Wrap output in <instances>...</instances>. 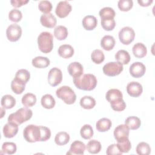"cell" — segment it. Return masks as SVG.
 <instances>
[{
    "mask_svg": "<svg viewBox=\"0 0 155 155\" xmlns=\"http://www.w3.org/2000/svg\"><path fill=\"white\" fill-rule=\"evenodd\" d=\"M74 85L79 89L85 91L93 90L97 85V79L92 74H84L76 78H73Z\"/></svg>",
    "mask_w": 155,
    "mask_h": 155,
    "instance_id": "obj_1",
    "label": "cell"
},
{
    "mask_svg": "<svg viewBox=\"0 0 155 155\" xmlns=\"http://www.w3.org/2000/svg\"><path fill=\"white\" fill-rule=\"evenodd\" d=\"M33 114L31 110L26 108H21L15 113L8 116V122L13 123L18 125L30 119Z\"/></svg>",
    "mask_w": 155,
    "mask_h": 155,
    "instance_id": "obj_2",
    "label": "cell"
},
{
    "mask_svg": "<svg viewBox=\"0 0 155 155\" xmlns=\"http://www.w3.org/2000/svg\"><path fill=\"white\" fill-rule=\"evenodd\" d=\"M38 44L41 51L44 53H50L53 48V37L47 31H43L38 37Z\"/></svg>",
    "mask_w": 155,
    "mask_h": 155,
    "instance_id": "obj_3",
    "label": "cell"
},
{
    "mask_svg": "<svg viewBox=\"0 0 155 155\" xmlns=\"http://www.w3.org/2000/svg\"><path fill=\"white\" fill-rule=\"evenodd\" d=\"M24 137L26 141L31 143L40 141L41 139V131L40 126L28 125L24 130Z\"/></svg>",
    "mask_w": 155,
    "mask_h": 155,
    "instance_id": "obj_4",
    "label": "cell"
},
{
    "mask_svg": "<svg viewBox=\"0 0 155 155\" xmlns=\"http://www.w3.org/2000/svg\"><path fill=\"white\" fill-rule=\"evenodd\" d=\"M56 94L58 97L68 105L74 104L76 99V95L74 91L70 87L66 85L62 86L57 89Z\"/></svg>",
    "mask_w": 155,
    "mask_h": 155,
    "instance_id": "obj_5",
    "label": "cell"
},
{
    "mask_svg": "<svg viewBox=\"0 0 155 155\" xmlns=\"http://www.w3.org/2000/svg\"><path fill=\"white\" fill-rule=\"evenodd\" d=\"M123 65L118 62H110L103 67L104 73L108 76H115L123 70Z\"/></svg>",
    "mask_w": 155,
    "mask_h": 155,
    "instance_id": "obj_6",
    "label": "cell"
},
{
    "mask_svg": "<svg viewBox=\"0 0 155 155\" xmlns=\"http://www.w3.org/2000/svg\"><path fill=\"white\" fill-rule=\"evenodd\" d=\"M135 33L134 30L130 27H124L119 32V38L122 44L129 45L134 39Z\"/></svg>",
    "mask_w": 155,
    "mask_h": 155,
    "instance_id": "obj_7",
    "label": "cell"
},
{
    "mask_svg": "<svg viewBox=\"0 0 155 155\" xmlns=\"http://www.w3.org/2000/svg\"><path fill=\"white\" fill-rule=\"evenodd\" d=\"M22 35L21 27L16 24L10 25L6 30L7 39L11 42H15L19 39Z\"/></svg>",
    "mask_w": 155,
    "mask_h": 155,
    "instance_id": "obj_8",
    "label": "cell"
},
{
    "mask_svg": "<svg viewBox=\"0 0 155 155\" xmlns=\"http://www.w3.org/2000/svg\"><path fill=\"white\" fill-rule=\"evenodd\" d=\"M62 80V73L61 70L56 67L51 68L48 74V82L52 87L59 85Z\"/></svg>",
    "mask_w": 155,
    "mask_h": 155,
    "instance_id": "obj_9",
    "label": "cell"
},
{
    "mask_svg": "<svg viewBox=\"0 0 155 155\" xmlns=\"http://www.w3.org/2000/svg\"><path fill=\"white\" fill-rule=\"evenodd\" d=\"M130 129L125 124L116 127L114 130V136L117 142H121L128 139Z\"/></svg>",
    "mask_w": 155,
    "mask_h": 155,
    "instance_id": "obj_10",
    "label": "cell"
},
{
    "mask_svg": "<svg viewBox=\"0 0 155 155\" xmlns=\"http://www.w3.org/2000/svg\"><path fill=\"white\" fill-rule=\"evenodd\" d=\"M71 11V6L67 1H60L56 7L55 13L56 15L61 18H63L68 16Z\"/></svg>",
    "mask_w": 155,
    "mask_h": 155,
    "instance_id": "obj_11",
    "label": "cell"
},
{
    "mask_svg": "<svg viewBox=\"0 0 155 155\" xmlns=\"http://www.w3.org/2000/svg\"><path fill=\"white\" fill-rule=\"evenodd\" d=\"M130 73L133 77L139 78L144 75L146 70L145 65L140 62H135L130 67Z\"/></svg>",
    "mask_w": 155,
    "mask_h": 155,
    "instance_id": "obj_12",
    "label": "cell"
},
{
    "mask_svg": "<svg viewBox=\"0 0 155 155\" xmlns=\"http://www.w3.org/2000/svg\"><path fill=\"white\" fill-rule=\"evenodd\" d=\"M143 88L142 85L137 82H131L127 85V91L131 97H139L142 93Z\"/></svg>",
    "mask_w": 155,
    "mask_h": 155,
    "instance_id": "obj_13",
    "label": "cell"
},
{
    "mask_svg": "<svg viewBox=\"0 0 155 155\" xmlns=\"http://www.w3.org/2000/svg\"><path fill=\"white\" fill-rule=\"evenodd\" d=\"M122 92L116 88H112L109 90L105 95L106 99L110 103V104H114L121 100H122Z\"/></svg>",
    "mask_w": 155,
    "mask_h": 155,
    "instance_id": "obj_14",
    "label": "cell"
},
{
    "mask_svg": "<svg viewBox=\"0 0 155 155\" xmlns=\"http://www.w3.org/2000/svg\"><path fill=\"white\" fill-rule=\"evenodd\" d=\"M40 21L41 24L47 28H53L57 22L56 17L51 13L42 15L40 18Z\"/></svg>",
    "mask_w": 155,
    "mask_h": 155,
    "instance_id": "obj_15",
    "label": "cell"
},
{
    "mask_svg": "<svg viewBox=\"0 0 155 155\" xmlns=\"http://www.w3.org/2000/svg\"><path fill=\"white\" fill-rule=\"evenodd\" d=\"M85 150V145L81 141L75 140L70 146L69 151L67 154H78L82 155L84 153Z\"/></svg>",
    "mask_w": 155,
    "mask_h": 155,
    "instance_id": "obj_16",
    "label": "cell"
},
{
    "mask_svg": "<svg viewBox=\"0 0 155 155\" xmlns=\"http://www.w3.org/2000/svg\"><path fill=\"white\" fill-rule=\"evenodd\" d=\"M68 72L73 78H76L83 74V67L78 62H73L70 64L67 68Z\"/></svg>",
    "mask_w": 155,
    "mask_h": 155,
    "instance_id": "obj_17",
    "label": "cell"
},
{
    "mask_svg": "<svg viewBox=\"0 0 155 155\" xmlns=\"http://www.w3.org/2000/svg\"><path fill=\"white\" fill-rule=\"evenodd\" d=\"M18 132V125L13 123L8 122L3 127V134L5 137L12 138Z\"/></svg>",
    "mask_w": 155,
    "mask_h": 155,
    "instance_id": "obj_18",
    "label": "cell"
},
{
    "mask_svg": "<svg viewBox=\"0 0 155 155\" xmlns=\"http://www.w3.org/2000/svg\"><path fill=\"white\" fill-rule=\"evenodd\" d=\"M97 24V20L96 18L93 15L85 16L82 19V25L87 30H92Z\"/></svg>",
    "mask_w": 155,
    "mask_h": 155,
    "instance_id": "obj_19",
    "label": "cell"
},
{
    "mask_svg": "<svg viewBox=\"0 0 155 155\" xmlns=\"http://www.w3.org/2000/svg\"><path fill=\"white\" fill-rule=\"evenodd\" d=\"M115 42V39L113 36L110 35H105L101 41V45L105 50L110 51L114 48Z\"/></svg>",
    "mask_w": 155,
    "mask_h": 155,
    "instance_id": "obj_20",
    "label": "cell"
},
{
    "mask_svg": "<svg viewBox=\"0 0 155 155\" xmlns=\"http://www.w3.org/2000/svg\"><path fill=\"white\" fill-rule=\"evenodd\" d=\"M58 54L62 58L68 59L73 56L74 54V49L70 45L63 44L59 47Z\"/></svg>",
    "mask_w": 155,
    "mask_h": 155,
    "instance_id": "obj_21",
    "label": "cell"
},
{
    "mask_svg": "<svg viewBox=\"0 0 155 155\" xmlns=\"http://www.w3.org/2000/svg\"><path fill=\"white\" fill-rule=\"evenodd\" d=\"M133 53L135 57L137 58H142L145 57L147 53V49L145 45L140 42L136 43L133 47Z\"/></svg>",
    "mask_w": 155,
    "mask_h": 155,
    "instance_id": "obj_22",
    "label": "cell"
},
{
    "mask_svg": "<svg viewBox=\"0 0 155 155\" xmlns=\"http://www.w3.org/2000/svg\"><path fill=\"white\" fill-rule=\"evenodd\" d=\"M30 78V74L28 70L25 69H21L16 72L13 79L25 85L29 81Z\"/></svg>",
    "mask_w": 155,
    "mask_h": 155,
    "instance_id": "obj_23",
    "label": "cell"
},
{
    "mask_svg": "<svg viewBox=\"0 0 155 155\" xmlns=\"http://www.w3.org/2000/svg\"><path fill=\"white\" fill-rule=\"evenodd\" d=\"M32 65L38 68H44L47 67L50 63L48 58L43 56H37L32 59Z\"/></svg>",
    "mask_w": 155,
    "mask_h": 155,
    "instance_id": "obj_24",
    "label": "cell"
},
{
    "mask_svg": "<svg viewBox=\"0 0 155 155\" xmlns=\"http://www.w3.org/2000/svg\"><path fill=\"white\" fill-rule=\"evenodd\" d=\"M111 121L108 118H102L97 121L96 128L100 132H105L109 130L111 127Z\"/></svg>",
    "mask_w": 155,
    "mask_h": 155,
    "instance_id": "obj_25",
    "label": "cell"
},
{
    "mask_svg": "<svg viewBox=\"0 0 155 155\" xmlns=\"http://www.w3.org/2000/svg\"><path fill=\"white\" fill-rule=\"evenodd\" d=\"M130 58L129 53L125 50H120L115 54V59L117 62L122 65L128 64L130 61Z\"/></svg>",
    "mask_w": 155,
    "mask_h": 155,
    "instance_id": "obj_26",
    "label": "cell"
},
{
    "mask_svg": "<svg viewBox=\"0 0 155 155\" xmlns=\"http://www.w3.org/2000/svg\"><path fill=\"white\" fill-rule=\"evenodd\" d=\"M1 103L3 108L11 109L15 107L16 104V100L12 95L5 94L1 98Z\"/></svg>",
    "mask_w": 155,
    "mask_h": 155,
    "instance_id": "obj_27",
    "label": "cell"
},
{
    "mask_svg": "<svg viewBox=\"0 0 155 155\" xmlns=\"http://www.w3.org/2000/svg\"><path fill=\"white\" fill-rule=\"evenodd\" d=\"M69 140L70 135L65 131H61L58 133L54 137L55 143L59 146L66 145L69 142Z\"/></svg>",
    "mask_w": 155,
    "mask_h": 155,
    "instance_id": "obj_28",
    "label": "cell"
},
{
    "mask_svg": "<svg viewBox=\"0 0 155 155\" xmlns=\"http://www.w3.org/2000/svg\"><path fill=\"white\" fill-rule=\"evenodd\" d=\"M41 102L42 107L47 109L53 108L56 104L54 97L50 94L44 95L41 98Z\"/></svg>",
    "mask_w": 155,
    "mask_h": 155,
    "instance_id": "obj_29",
    "label": "cell"
},
{
    "mask_svg": "<svg viewBox=\"0 0 155 155\" xmlns=\"http://www.w3.org/2000/svg\"><path fill=\"white\" fill-rule=\"evenodd\" d=\"M68 34V32L67 28L63 25H58L54 29V36L59 41L65 39Z\"/></svg>",
    "mask_w": 155,
    "mask_h": 155,
    "instance_id": "obj_30",
    "label": "cell"
},
{
    "mask_svg": "<svg viewBox=\"0 0 155 155\" xmlns=\"http://www.w3.org/2000/svg\"><path fill=\"white\" fill-rule=\"evenodd\" d=\"M36 102V97L33 93H27L22 97V104L24 107L27 108L33 107L34 105H35Z\"/></svg>",
    "mask_w": 155,
    "mask_h": 155,
    "instance_id": "obj_31",
    "label": "cell"
},
{
    "mask_svg": "<svg viewBox=\"0 0 155 155\" xmlns=\"http://www.w3.org/2000/svg\"><path fill=\"white\" fill-rule=\"evenodd\" d=\"M125 124L130 130H136L140 126L141 122L140 119L136 116H130L126 119Z\"/></svg>",
    "mask_w": 155,
    "mask_h": 155,
    "instance_id": "obj_32",
    "label": "cell"
},
{
    "mask_svg": "<svg viewBox=\"0 0 155 155\" xmlns=\"http://www.w3.org/2000/svg\"><path fill=\"white\" fill-rule=\"evenodd\" d=\"M80 105L82 108L90 110L93 108L95 106L96 101L93 97L91 96H85L81 99Z\"/></svg>",
    "mask_w": 155,
    "mask_h": 155,
    "instance_id": "obj_33",
    "label": "cell"
},
{
    "mask_svg": "<svg viewBox=\"0 0 155 155\" xmlns=\"http://www.w3.org/2000/svg\"><path fill=\"white\" fill-rule=\"evenodd\" d=\"M101 143L96 140H90L87 145V150L91 154H97L100 152L101 150Z\"/></svg>",
    "mask_w": 155,
    "mask_h": 155,
    "instance_id": "obj_34",
    "label": "cell"
},
{
    "mask_svg": "<svg viewBox=\"0 0 155 155\" xmlns=\"http://www.w3.org/2000/svg\"><path fill=\"white\" fill-rule=\"evenodd\" d=\"M115 15L116 13L114 9L109 7H104L99 11V16L101 19H114Z\"/></svg>",
    "mask_w": 155,
    "mask_h": 155,
    "instance_id": "obj_35",
    "label": "cell"
},
{
    "mask_svg": "<svg viewBox=\"0 0 155 155\" xmlns=\"http://www.w3.org/2000/svg\"><path fill=\"white\" fill-rule=\"evenodd\" d=\"M80 134L84 139H90L93 136V130L92 127L88 124L83 125L80 130Z\"/></svg>",
    "mask_w": 155,
    "mask_h": 155,
    "instance_id": "obj_36",
    "label": "cell"
},
{
    "mask_svg": "<svg viewBox=\"0 0 155 155\" xmlns=\"http://www.w3.org/2000/svg\"><path fill=\"white\" fill-rule=\"evenodd\" d=\"M136 153L139 155H148L151 152V148L149 144L142 142L138 143L136 147Z\"/></svg>",
    "mask_w": 155,
    "mask_h": 155,
    "instance_id": "obj_37",
    "label": "cell"
},
{
    "mask_svg": "<svg viewBox=\"0 0 155 155\" xmlns=\"http://www.w3.org/2000/svg\"><path fill=\"white\" fill-rule=\"evenodd\" d=\"M91 58L93 62L97 64H99L104 61L105 56L102 50L96 49L93 51L91 54Z\"/></svg>",
    "mask_w": 155,
    "mask_h": 155,
    "instance_id": "obj_38",
    "label": "cell"
},
{
    "mask_svg": "<svg viewBox=\"0 0 155 155\" xmlns=\"http://www.w3.org/2000/svg\"><path fill=\"white\" fill-rule=\"evenodd\" d=\"M16 145L13 142H5L2 145V151L5 154H13L16 153Z\"/></svg>",
    "mask_w": 155,
    "mask_h": 155,
    "instance_id": "obj_39",
    "label": "cell"
},
{
    "mask_svg": "<svg viewBox=\"0 0 155 155\" xmlns=\"http://www.w3.org/2000/svg\"><path fill=\"white\" fill-rule=\"evenodd\" d=\"M25 84H23L19 82H18L15 79H13L12 81L11 88L12 91L17 94H21L25 90Z\"/></svg>",
    "mask_w": 155,
    "mask_h": 155,
    "instance_id": "obj_40",
    "label": "cell"
},
{
    "mask_svg": "<svg viewBox=\"0 0 155 155\" xmlns=\"http://www.w3.org/2000/svg\"><path fill=\"white\" fill-rule=\"evenodd\" d=\"M38 8L44 14L50 13L52 10V4L49 1H41L38 4Z\"/></svg>",
    "mask_w": 155,
    "mask_h": 155,
    "instance_id": "obj_41",
    "label": "cell"
},
{
    "mask_svg": "<svg viewBox=\"0 0 155 155\" xmlns=\"http://www.w3.org/2000/svg\"><path fill=\"white\" fill-rule=\"evenodd\" d=\"M22 18V14L21 12L18 9H12L8 13V18L12 22H18L21 20Z\"/></svg>",
    "mask_w": 155,
    "mask_h": 155,
    "instance_id": "obj_42",
    "label": "cell"
},
{
    "mask_svg": "<svg viewBox=\"0 0 155 155\" xmlns=\"http://www.w3.org/2000/svg\"><path fill=\"white\" fill-rule=\"evenodd\" d=\"M133 5L132 0H119L117 3L119 8L123 12L129 11L132 8Z\"/></svg>",
    "mask_w": 155,
    "mask_h": 155,
    "instance_id": "obj_43",
    "label": "cell"
},
{
    "mask_svg": "<svg viewBox=\"0 0 155 155\" xmlns=\"http://www.w3.org/2000/svg\"><path fill=\"white\" fill-rule=\"evenodd\" d=\"M101 25L105 30L111 31L115 27L116 22L114 19H101Z\"/></svg>",
    "mask_w": 155,
    "mask_h": 155,
    "instance_id": "obj_44",
    "label": "cell"
},
{
    "mask_svg": "<svg viewBox=\"0 0 155 155\" xmlns=\"http://www.w3.org/2000/svg\"><path fill=\"white\" fill-rule=\"evenodd\" d=\"M117 146L119 150L123 153H128L131 148V142H130L129 139H127L125 140L121 141V142H117Z\"/></svg>",
    "mask_w": 155,
    "mask_h": 155,
    "instance_id": "obj_45",
    "label": "cell"
},
{
    "mask_svg": "<svg viewBox=\"0 0 155 155\" xmlns=\"http://www.w3.org/2000/svg\"><path fill=\"white\" fill-rule=\"evenodd\" d=\"M41 131V142L46 141L50 138L51 136V131L50 130L44 126H40Z\"/></svg>",
    "mask_w": 155,
    "mask_h": 155,
    "instance_id": "obj_46",
    "label": "cell"
},
{
    "mask_svg": "<svg viewBox=\"0 0 155 155\" xmlns=\"http://www.w3.org/2000/svg\"><path fill=\"white\" fill-rule=\"evenodd\" d=\"M106 153L108 155H120L122 154V153L118 148L117 144H111L108 146L107 149Z\"/></svg>",
    "mask_w": 155,
    "mask_h": 155,
    "instance_id": "obj_47",
    "label": "cell"
},
{
    "mask_svg": "<svg viewBox=\"0 0 155 155\" xmlns=\"http://www.w3.org/2000/svg\"><path fill=\"white\" fill-rule=\"evenodd\" d=\"M111 108L116 111H122L125 110L126 108V104L124 101L122 99L117 102L111 104Z\"/></svg>",
    "mask_w": 155,
    "mask_h": 155,
    "instance_id": "obj_48",
    "label": "cell"
},
{
    "mask_svg": "<svg viewBox=\"0 0 155 155\" xmlns=\"http://www.w3.org/2000/svg\"><path fill=\"white\" fill-rule=\"evenodd\" d=\"M10 2L12 6L17 8L28 3V0H12Z\"/></svg>",
    "mask_w": 155,
    "mask_h": 155,
    "instance_id": "obj_49",
    "label": "cell"
},
{
    "mask_svg": "<svg viewBox=\"0 0 155 155\" xmlns=\"http://www.w3.org/2000/svg\"><path fill=\"white\" fill-rule=\"evenodd\" d=\"M137 2L142 7H147L153 2V0H138Z\"/></svg>",
    "mask_w": 155,
    "mask_h": 155,
    "instance_id": "obj_50",
    "label": "cell"
}]
</instances>
